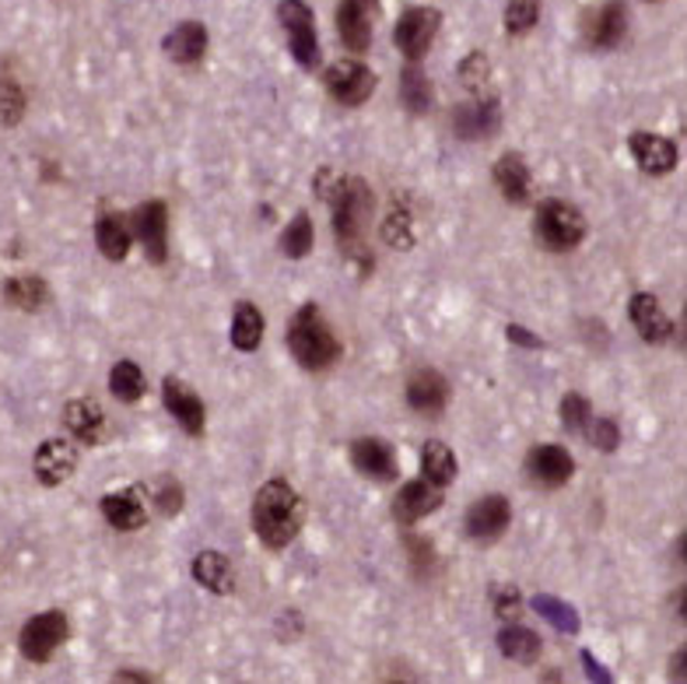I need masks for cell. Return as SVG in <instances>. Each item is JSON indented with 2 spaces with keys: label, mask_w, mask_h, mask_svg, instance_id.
Segmentation results:
<instances>
[{
  "label": "cell",
  "mask_w": 687,
  "mask_h": 684,
  "mask_svg": "<svg viewBox=\"0 0 687 684\" xmlns=\"http://www.w3.org/2000/svg\"><path fill=\"white\" fill-rule=\"evenodd\" d=\"M316 197L334 208V232L344 249L365 246V228L372 218V190L361 176H340L334 169H323L316 176Z\"/></svg>",
  "instance_id": "obj_1"
},
{
  "label": "cell",
  "mask_w": 687,
  "mask_h": 684,
  "mask_svg": "<svg viewBox=\"0 0 687 684\" xmlns=\"http://www.w3.org/2000/svg\"><path fill=\"white\" fill-rule=\"evenodd\" d=\"M305 524L302 495L288 481H267L252 498V530H257L260 545L270 551L288 548L299 537Z\"/></svg>",
  "instance_id": "obj_2"
},
{
  "label": "cell",
  "mask_w": 687,
  "mask_h": 684,
  "mask_svg": "<svg viewBox=\"0 0 687 684\" xmlns=\"http://www.w3.org/2000/svg\"><path fill=\"white\" fill-rule=\"evenodd\" d=\"M288 348H292L295 362L309 372L330 369L340 358V340L334 337L330 323L319 313L316 302H305L292 316V323H288Z\"/></svg>",
  "instance_id": "obj_3"
},
{
  "label": "cell",
  "mask_w": 687,
  "mask_h": 684,
  "mask_svg": "<svg viewBox=\"0 0 687 684\" xmlns=\"http://www.w3.org/2000/svg\"><path fill=\"white\" fill-rule=\"evenodd\" d=\"M533 228H537V239L548 249H554V254H568V249H575L586 239L583 211L572 208L568 201H540Z\"/></svg>",
  "instance_id": "obj_4"
},
{
  "label": "cell",
  "mask_w": 687,
  "mask_h": 684,
  "mask_svg": "<svg viewBox=\"0 0 687 684\" xmlns=\"http://www.w3.org/2000/svg\"><path fill=\"white\" fill-rule=\"evenodd\" d=\"M278 22L288 35V49L299 67L316 70L319 67V35H316V18L305 0H281L278 4Z\"/></svg>",
  "instance_id": "obj_5"
},
{
  "label": "cell",
  "mask_w": 687,
  "mask_h": 684,
  "mask_svg": "<svg viewBox=\"0 0 687 684\" xmlns=\"http://www.w3.org/2000/svg\"><path fill=\"white\" fill-rule=\"evenodd\" d=\"M70 639V621L64 610H46V615H35L25 621L22 636H18V650L29 663H46L53 653Z\"/></svg>",
  "instance_id": "obj_6"
},
{
  "label": "cell",
  "mask_w": 687,
  "mask_h": 684,
  "mask_svg": "<svg viewBox=\"0 0 687 684\" xmlns=\"http://www.w3.org/2000/svg\"><path fill=\"white\" fill-rule=\"evenodd\" d=\"M439 29H442V14L436 8H410L401 14V22H396L393 43L410 64H418L431 49V43H436Z\"/></svg>",
  "instance_id": "obj_7"
},
{
  "label": "cell",
  "mask_w": 687,
  "mask_h": 684,
  "mask_svg": "<svg viewBox=\"0 0 687 684\" xmlns=\"http://www.w3.org/2000/svg\"><path fill=\"white\" fill-rule=\"evenodd\" d=\"M379 14H383V0H340V8H337L340 43L351 53H365L372 46Z\"/></svg>",
  "instance_id": "obj_8"
},
{
  "label": "cell",
  "mask_w": 687,
  "mask_h": 684,
  "mask_svg": "<svg viewBox=\"0 0 687 684\" xmlns=\"http://www.w3.org/2000/svg\"><path fill=\"white\" fill-rule=\"evenodd\" d=\"M327 92L340 102V105H361L369 102V96L375 92V75L372 67H365L361 60H337L327 67Z\"/></svg>",
  "instance_id": "obj_9"
},
{
  "label": "cell",
  "mask_w": 687,
  "mask_h": 684,
  "mask_svg": "<svg viewBox=\"0 0 687 684\" xmlns=\"http://www.w3.org/2000/svg\"><path fill=\"white\" fill-rule=\"evenodd\" d=\"M509 519H513L509 498H505V495H484V498H477L474 506L466 509V516H463V530H466L470 541L492 545V541H498V537L505 534V527H509Z\"/></svg>",
  "instance_id": "obj_10"
},
{
  "label": "cell",
  "mask_w": 687,
  "mask_h": 684,
  "mask_svg": "<svg viewBox=\"0 0 687 684\" xmlns=\"http://www.w3.org/2000/svg\"><path fill=\"white\" fill-rule=\"evenodd\" d=\"M134 232L148 254L151 263H166L169 260V208L166 201H144L134 211Z\"/></svg>",
  "instance_id": "obj_11"
},
{
  "label": "cell",
  "mask_w": 687,
  "mask_h": 684,
  "mask_svg": "<svg viewBox=\"0 0 687 684\" xmlns=\"http://www.w3.org/2000/svg\"><path fill=\"white\" fill-rule=\"evenodd\" d=\"M575 474V460L565 446H533L530 457H527V478L537 484V489H562V484H568Z\"/></svg>",
  "instance_id": "obj_12"
},
{
  "label": "cell",
  "mask_w": 687,
  "mask_h": 684,
  "mask_svg": "<svg viewBox=\"0 0 687 684\" xmlns=\"http://www.w3.org/2000/svg\"><path fill=\"white\" fill-rule=\"evenodd\" d=\"M161 401H166V411L176 418V425L187 431V436H204L207 428V411H204V401L196 397V393L179 383V380H169L161 383Z\"/></svg>",
  "instance_id": "obj_13"
},
{
  "label": "cell",
  "mask_w": 687,
  "mask_h": 684,
  "mask_svg": "<svg viewBox=\"0 0 687 684\" xmlns=\"http://www.w3.org/2000/svg\"><path fill=\"white\" fill-rule=\"evenodd\" d=\"M628 319L635 323V330L645 345H663V340H671V334H674L671 316L663 313L660 299L649 292H635L628 299Z\"/></svg>",
  "instance_id": "obj_14"
},
{
  "label": "cell",
  "mask_w": 687,
  "mask_h": 684,
  "mask_svg": "<svg viewBox=\"0 0 687 684\" xmlns=\"http://www.w3.org/2000/svg\"><path fill=\"white\" fill-rule=\"evenodd\" d=\"M32 467H35V481L46 484V489H57V484H64L70 474H75L78 453L67 439H46L40 449H35Z\"/></svg>",
  "instance_id": "obj_15"
},
{
  "label": "cell",
  "mask_w": 687,
  "mask_h": 684,
  "mask_svg": "<svg viewBox=\"0 0 687 684\" xmlns=\"http://www.w3.org/2000/svg\"><path fill=\"white\" fill-rule=\"evenodd\" d=\"M628 148H631V155H635L639 169L645 176H666L677 169V144L660 137V134L635 131L628 137Z\"/></svg>",
  "instance_id": "obj_16"
},
{
  "label": "cell",
  "mask_w": 687,
  "mask_h": 684,
  "mask_svg": "<svg viewBox=\"0 0 687 684\" xmlns=\"http://www.w3.org/2000/svg\"><path fill=\"white\" fill-rule=\"evenodd\" d=\"M442 506V489L428 481H407L393 498V519L404 527H414L418 519H425L428 513H436Z\"/></svg>",
  "instance_id": "obj_17"
},
{
  "label": "cell",
  "mask_w": 687,
  "mask_h": 684,
  "mask_svg": "<svg viewBox=\"0 0 687 684\" xmlns=\"http://www.w3.org/2000/svg\"><path fill=\"white\" fill-rule=\"evenodd\" d=\"M407 404L418 414H425V418H436V414H442L446 404H449L446 375L436 372V369H418L407 380Z\"/></svg>",
  "instance_id": "obj_18"
},
{
  "label": "cell",
  "mask_w": 687,
  "mask_h": 684,
  "mask_svg": "<svg viewBox=\"0 0 687 684\" xmlns=\"http://www.w3.org/2000/svg\"><path fill=\"white\" fill-rule=\"evenodd\" d=\"M161 49H166V57L179 67H193V64H201L204 60V53H207V29L204 22H179L169 35H166V43H161Z\"/></svg>",
  "instance_id": "obj_19"
},
{
  "label": "cell",
  "mask_w": 687,
  "mask_h": 684,
  "mask_svg": "<svg viewBox=\"0 0 687 684\" xmlns=\"http://www.w3.org/2000/svg\"><path fill=\"white\" fill-rule=\"evenodd\" d=\"M502 123L498 99H481L470 105H457L453 110V131L463 141H484L487 134H495Z\"/></svg>",
  "instance_id": "obj_20"
},
{
  "label": "cell",
  "mask_w": 687,
  "mask_h": 684,
  "mask_svg": "<svg viewBox=\"0 0 687 684\" xmlns=\"http://www.w3.org/2000/svg\"><path fill=\"white\" fill-rule=\"evenodd\" d=\"M351 463L372 481H393L396 478V453L386 439H354L351 442Z\"/></svg>",
  "instance_id": "obj_21"
},
{
  "label": "cell",
  "mask_w": 687,
  "mask_h": 684,
  "mask_svg": "<svg viewBox=\"0 0 687 684\" xmlns=\"http://www.w3.org/2000/svg\"><path fill=\"white\" fill-rule=\"evenodd\" d=\"M495 183L502 190V197L509 204H527L530 201V190H533V179H530V169H527V158L516 155V152H505L498 161H495Z\"/></svg>",
  "instance_id": "obj_22"
},
{
  "label": "cell",
  "mask_w": 687,
  "mask_h": 684,
  "mask_svg": "<svg viewBox=\"0 0 687 684\" xmlns=\"http://www.w3.org/2000/svg\"><path fill=\"white\" fill-rule=\"evenodd\" d=\"M64 425L78 442L95 446L102 439V431H105V414L92 397H78V401L64 404Z\"/></svg>",
  "instance_id": "obj_23"
},
{
  "label": "cell",
  "mask_w": 687,
  "mask_h": 684,
  "mask_svg": "<svg viewBox=\"0 0 687 684\" xmlns=\"http://www.w3.org/2000/svg\"><path fill=\"white\" fill-rule=\"evenodd\" d=\"M95 246L105 260H126L131 254V222H126V214H116V211H105L95 218Z\"/></svg>",
  "instance_id": "obj_24"
},
{
  "label": "cell",
  "mask_w": 687,
  "mask_h": 684,
  "mask_svg": "<svg viewBox=\"0 0 687 684\" xmlns=\"http://www.w3.org/2000/svg\"><path fill=\"white\" fill-rule=\"evenodd\" d=\"M628 35V11L621 0H610L600 11L593 14V22L586 29V40L596 46V49H613Z\"/></svg>",
  "instance_id": "obj_25"
},
{
  "label": "cell",
  "mask_w": 687,
  "mask_h": 684,
  "mask_svg": "<svg viewBox=\"0 0 687 684\" xmlns=\"http://www.w3.org/2000/svg\"><path fill=\"white\" fill-rule=\"evenodd\" d=\"M0 295L11 305V310H22V313H40L43 305H49V284L35 274H14L4 281L0 288Z\"/></svg>",
  "instance_id": "obj_26"
},
{
  "label": "cell",
  "mask_w": 687,
  "mask_h": 684,
  "mask_svg": "<svg viewBox=\"0 0 687 684\" xmlns=\"http://www.w3.org/2000/svg\"><path fill=\"white\" fill-rule=\"evenodd\" d=\"M102 516L110 519V527L116 530H140L148 524V509H144V502L137 492H113V495H102Z\"/></svg>",
  "instance_id": "obj_27"
},
{
  "label": "cell",
  "mask_w": 687,
  "mask_h": 684,
  "mask_svg": "<svg viewBox=\"0 0 687 684\" xmlns=\"http://www.w3.org/2000/svg\"><path fill=\"white\" fill-rule=\"evenodd\" d=\"M193 580L211 593H232L235 590V572L232 562L222 551H201L193 558Z\"/></svg>",
  "instance_id": "obj_28"
},
{
  "label": "cell",
  "mask_w": 687,
  "mask_h": 684,
  "mask_svg": "<svg viewBox=\"0 0 687 684\" xmlns=\"http://www.w3.org/2000/svg\"><path fill=\"white\" fill-rule=\"evenodd\" d=\"M421 471H425V481L428 484H436V489H446V484L457 481V453L446 442L431 439L421 449Z\"/></svg>",
  "instance_id": "obj_29"
},
{
  "label": "cell",
  "mask_w": 687,
  "mask_h": 684,
  "mask_svg": "<svg viewBox=\"0 0 687 684\" xmlns=\"http://www.w3.org/2000/svg\"><path fill=\"white\" fill-rule=\"evenodd\" d=\"M498 650L509 657L513 663H533L544 650V642L533 632V628H522V625H505L498 632Z\"/></svg>",
  "instance_id": "obj_30"
},
{
  "label": "cell",
  "mask_w": 687,
  "mask_h": 684,
  "mask_svg": "<svg viewBox=\"0 0 687 684\" xmlns=\"http://www.w3.org/2000/svg\"><path fill=\"white\" fill-rule=\"evenodd\" d=\"M263 340V316L252 302H239L232 316V345L239 351H257Z\"/></svg>",
  "instance_id": "obj_31"
},
{
  "label": "cell",
  "mask_w": 687,
  "mask_h": 684,
  "mask_svg": "<svg viewBox=\"0 0 687 684\" xmlns=\"http://www.w3.org/2000/svg\"><path fill=\"white\" fill-rule=\"evenodd\" d=\"M401 99H404V105L410 113H428L431 110V99H436V92H431V81H428V75L418 67V64H410L407 60V67H404V75H401Z\"/></svg>",
  "instance_id": "obj_32"
},
{
  "label": "cell",
  "mask_w": 687,
  "mask_h": 684,
  "mask_svg": "<svg viewBox=\"0 0 687 684\" xmlns=\"http://www.w3.org/2000/svg\"><path fill=\"white\" fill-rule=\"evenodd\" d=\"M110 393L120 404H137L144 393H148V380L137 362H116L110 372Z\"/></svg>",
  "instance_id": "obj_33"
},
{
  "label": "cell",
  "mask_w": 687,
  "mask_h": 684,
  "mask_svg": "<svg viewBox=\"0 0 687 684\" xmlns=\"http://www.w3.org/2000/svg\"><path fill=\"white\" fill-rule=\"evenodd\" d=\"M313 239H316L313 218H309L305 211H299L295 218H292V225H288V228L281 232V254H284V257H292V260L309 257Z\"/></svg>",
  "instance_id": "obj_34"
},
{
  "label": "cell",
  "mask_w": 687,
  "mask_h": 684,
  "mask_svg": "<svg viewBox=\"0 0 687 684\" xmlns=\"http://www.w3.org/2000/svg\"><path fill=\"white\" fill-rule=\"evenodd\" d=\"M533 610L540 618H548L558 632H565V636H575L578 632V610L565 601H558V597H548V593H537L533 597Z\"/></svg>",
  "instance_id": "obj_35"
},
{
  "label": "cell",
  "mask_w": 687,
  "mask_h": 684,
  "mask_svg": "<svg viewBox=\"0 0 687 684\" xmlns=\"http://www.w3.org/2000/svg\"><path fill=\"white\" fill-rule=\"evenodd\" d=\"M25 116V92L22 85H18V78L4 75L0 78V123L4 127H18Z\"/></svg>",
  "instance_id": "obj_36"
},
{
  "label": "cell",
  "mask_w": 687,
  "mask_h": 684,
  "mask_svg": "<svg viewBox=\"0 0 687 684\" xmlns=\"http://www.w3.org/2000/svg\"><path fill=\"white\" fill-rule=\"evenodd\" d=\"M383 239L393 249H410L414 246V228H410V211L393 208L383 218Z\"/></svg>",
  "instance_id": "obj_37"
},
{
  "label": "cell",
  "mask_w": 687,
  "mask_h": 684,
  "mask_svg": "<svg viewBox=\"0 0 687 684\" xmlns=\"http://www.w3.org/2000/svg\"><path fill=\"white\" fill-rule=\"evenodd\" d=\"M540 18V0H513L509 8H505V32L509 35H522L537 25Z\"/></svg>",
  "instance_id": "obj_38"
},
{
  "label": "cell",
  "mask_w": 687,
  "mask_h": 684,
  "mask_svg": "<svg viewBox=\"0 0 687 684\" xmlns=\"http://www.w3.org/2000/svg\"><path fill=\"white\" fill-rule=\"evenodd\" d=\"M487 78H492V67H487L484 53H470V57L460 64V81L466 85V92L484 96L487 92Z\"/></svg>",
  "instance_id": "obj_39"
},
{
  "label": "cell",
  "mask_w": 687,
  "mask_h": 684,
  "mask_svg": "<svg viewBox=\"0 0 687 684\" xmlns=\"http://www.w3.org/2000/svg\"><path fill=\"white\" fill-rule=\"evenodd\" d=\"M589 418H593L589 401L583 397V393H568V397L562 401V425L572 431V436H578V431H586Z\"/></svg>",
  "instance_id": "obj_40"
},
{
  "label": "cell",
  "mask_w": 687,
  "mask_h": 684,
  "mask_svg": "<svg viewBox=\"0 0 687 684\" xmlns=\"http://www.w3.org/2000/svg\"><path fill=\"white\" fill-rule=\"evenodd\" d=\"M586 436L596 449H600V453H613V449L621 446V428H618V422H610V418H589Z\"/></svg>",
  "instance_id": "obj_41"
},
{
  "label": "cell",
  "mask_w": 687,
  "mask_h": 684,
  "mask_svg": "<svg viewBox=\"0 0 687 684\" xmlns=\"http://www.w3.org/2000/svg\"><path fill=\"white\" fill-rule=\"evenodd\" d=\"M407 551H410V569L418 580H428L431 569H436V551L425 541V537H407Z\"/></svg>",
  "instance_id": "obj_42"
},
{
  "label": "cell",
  "mask_w": 687,
  "mask_h": 684,
  "mask_svg": "<svg viewBox=\"0 0 687 684\" xmlns=\"http://www.w3.org/2000/svg\"><path fill=\"white\" fill-rule=\"evenodd\" d=\"M492 604H495V615H502V618H516L522 610V597H519V590L513 583L492 586Z\"/></svg>",
  "instance_id": "obj_43"
},
{
  "label": "cell",
  "mask_w": 687,
  "mask_h": 684,
  "mask_svg": "<svg viewBox=\"0 0 687 684\" xmlns=\"http://www.w3.org/2000/svg\"><path fill=\"white\" fill-rule=\"evenodd\" d=\"M158 513L161 516H176L179 509H183V489H179V481L176 478H166L158 484Z\"/></svg>",
  "instance_id": "obj_44"
},
{
  "label": "cell",
  "mask_w": 687,
  "mask_h": 684,
  "mask_svg": "<svg viewBox=\"0 0 687 684\" xmlns=\"http://www.w3.org/2000/svg\"><path fill=\"white\" fill-rule=\"evenodd\" d=\"M509 340H513V345H522V348H544V340H540L537 334H530L527 327H519V323H513V327H509Z\"/></svg>",
  "instance_id": "obj_45"
},
{
  "label": "cell",
  "mask_w": 687,
  "mask_h": 684,
  "mask_svg": "<svg viewBox=\"0 0 687 684\" xmlns=\"http://www.w3.org/2000/svg\"><path fill=\"white\" fill-rule=\"evenodd\" d=\"M583 663H586V674L593 677V681H610V671L604 668V663H596V657L589 653V650H583Z\"/></svg>",
  "instance_id": "obj_46"
},
{
  "label": "cell",
  "mask_w": 687,
  "mask_h": 684,
  "mask_svg": "<svg viewBox=\"0 0 687 684\" xmlns=\"http://www.w3.org/2000/svg\"><path fill=\"white\" fill-rule=\"evenodd\" d=\"M113 681H120V684H126V681H131V684H155L158 677L155 674H140V671H120Z\"/></svg>",
  "instance_id": "obj_47"
},
{
  "label": "cell",
  "mask_w": 687,
  "mask_h": 684,
  "mask_svg": "<svg viewBox=\"0 0 687 684\" xmlns=\"http://www.w3.org/2000/svg\"><path fill=\"white\" fill-rule=\"evenodd\" d=\"M684 660H687V650H677V653H674V671H671L674 681H684V677H687V674H684Z\"/></svg>",
  "instance_id": "obj_48"
}]
</instances>
